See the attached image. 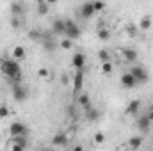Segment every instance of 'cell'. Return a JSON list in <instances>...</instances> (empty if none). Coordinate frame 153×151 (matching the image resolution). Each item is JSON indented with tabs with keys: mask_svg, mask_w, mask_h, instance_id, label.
Segmentation results:
<instances>
[{
	"mask_svg": "<svg viewBox=\"0 0 153 151\" xmlns=\"http://www.w3.org/2000/svg\"><path fill=\"white\" fill-rule=\"evenodd\" d=\"M0 71L13 82H22V68H20V61L16 59H2Z\"/></svg>",
	"mask_w": 153,
	"mask_h": 151,
	"instance_id": "cell-1",
	"label": "cell"
},
{
	"mask_svg": "<svg viewBox=\"0 0 153 151\" xmlns=\"http://www.w3.org/2000/svg\"><path fill=\"white\" fill-rule=\"evenodd\" d=\"M13 98H14V101H25L29 98V89L22 82H14L13 84Z\"/></svg>",
	"mask_w": 153,
	"mask_h": 151,
	"instance_id": "cell-2",
	"label": "cell"
},
{
	"mask_svg": "<svg viewBox=\"0 0 153 151\" xmlns=\"http://www.w3.org/2000/svg\"><path fill=\"white\" fill-rule=\"evenodd\" d=\"M130 73L134 75L137 85H139V84H146V82L150 80V73H148L143 66H132V68H130Z\"/></svg>",
	"mask_w": 153,
	"mask_h": 151,
	"instance_id": "cell-3",
	"label": "cell"
},
{
	"mask_svg": "<svg viewBox=\"0 0 153 151\" xmlns=\"http://www.w3.org/2000/svg\"><path fill=\"white\" fill-rule=\"evenodd\" d=\"M9 135L11 137H22V135H29V128L25 126V123L22 121H14L9 126Z\"/></svg>",
	"mask_w": 153,
	"mask_h": 151,
	"instance_id": "cell-4",
	"label": "cell"
},
{
	"mask_svg": "<svg viewBox=\"0 0 153 151\" xmlns=\"http://www.w3.org/2000/svg\"><path fill=\"white\" fill-rule=\"evenodd\" d=\"M82 36V30H80V27L76 25L73 20H66V34H64V38H70L71 41H75Z\"/></svg>",
	"mask_w": 153,
	"mask_h": 151,
	"instance_id": "cell-5",
	"label": "cell"
},
{
	"mask_svg": "<svg viewBox=\"0 0 153 151\" xmlns=\"http://www.w3.org/2000/svg\"><path fill=\"white\" fill-rule=\"evenodd\" d=\"M52 32H53L55 36L64 38V34H66V20H62V18H55V20L52 21Z\"/></svg>",
	"mask_w": 153,
	"mask_h": 151,
	"instance_id": "cell-6",
	"label": "cell"
},
{
	"mask_svg": "<svg viewBox=\"0 0 153 151\" xmlns=\"http://www.w3.org/2000/svg\"><path fill=\"white\" fill-rule=\"evenodd\" d=\"M82 87H84V70H76L75 76H73V93H75V96L82 93Z\"/></svg>",
	"mask_w": 153,
	"mask_h": 151,
	"instance_id": "cell-7",
	"label": "cell"
},
{
	"mask_svg": "<svg viewBox=\"0 0 153 151\" xmlns=\"http://www.w3.org/2000/svg\"><path fill=\"white\" fill-rule=\"evenodd\" d=\"M135 126H137V130L141 132V133H148L150 132V126H152V121L148 119V115L144 114V115H141V117H137V123H135Z\"/></svg>",
	"mask_w": 153,
	"mask_h": 151,
	"instance_id": "cell-8",
	"label": "cell"
},
{
	"mask_svg": "<svg viewBox=\"0 0 153 151\" xmlns=\"http://www.w3.org/2000/svg\"><path fill=\"white\" fill-rule=\"evenodd\" d=\"M94 14H96V13H94V7H93V2H85V4L80 5V16H82V18L89 20V18L94 16Z\"/></svg>",
	"mask_w": 153,
	"mask_h": 151,
	"instance_id": "cell-9",
	"label": "cell"
},
{
	"mask_svg": "<svg viewBox=\"0 0 153 151\" xmlns=\"http://www.w3.org/2000/svg\"><path fill=\"white\" fill-rule=\"evenodd\" d=\"M52 144H53L55 148H66V146H68V135L62 133V132L55 133L53 139H52Z\"/></svg>",
	"mask_w": 153,
	"mask_h": 151,
	"instance_id": "cell-10",
	"label": "cell"
},
{
	"mask_svg": "<svg viewBox=\"0 0 153 151\" xmlns=\"http://www.w3.org/2000/svg\"><path fill=\"white\" fill-rule=\"evenodd\" d=\"M121 85L125 87V89H134L135 85H137V82H135V78L134 75L128 71V73H125V75L121 76Z\"/></svg>",
	"mask_w": 153,
	"mask_h": 151,
	"instance_id": "cell-11",
	"label": "cell"
},
{
	"mask_svg": "<svg viewBox=\"0 0 153 151\" xmlns=\"http://www.w3.org/2000/svg\"><path fill=\"white\" fill-rule=\"evenodd\" d=\"M121 53H123L125 61H126V62H130V64H134V62L137 61V52H135L134 48H123V50H121Z\"/></svg>",
	"mask_w": 153,
	"mask_h": 151,
	"instance_id": "cell-12",
	"label": "cell"
},
{
	"mask_svg": "<svg viewBox=\"0 0 153 151\" xmlns=\"http://www.w3.org/2000/svg\"><path fill=\"white\" fill-rule=\"evenodd\" d=\"M71 64H73L75 70H84V66H85V57H84V53H75L73 59H71Z\"/></svg>",
	"mask_w": 153,
	"mask_h": 151,
	"instance_id": "cell-13",
	"label": "cell"
},
{
	"mask_svg": "<svg viewBox=\"0 0 153 151\" xmlns=\"http://www.w3.org/2000/svg\"><path fill=\"white\" fill-rule=\"evenodd\" d=\"M85 117H87L91 123H94V121H98V117H100V110L94 109L93 105H89V107L85 109Z\"/></svg>",
	"mask_w": 153,
	"mask_h": 151,
	"instance_id": "cell-14",
	"label": "cell"
},
{
	"mask_svg": "<svg viewBox=\"0 0 153 151\" xmlns=\"http://www.w3.org/2000/svg\"><path fill=\"white\" fill-rule=\"evenodd\" d=\"M139 109H141V101H139V100H132V101L126 105V114H128V115H135V114L139 112Z\"/></svg>",
	"mask_w": 153,
	"mask_h": 151,
	"instance_id": "cell-15",
	"label": "cell"
},
{
	"mask_svg": "<svg viewBox=\"0 0 153 151\" xmlns=\"http://www.w3.org/2000/svg\"><path fill=\"white\" fill-rule=\"evenodd\" d=\"M13 59L23 61V59H25V48H23V46H14V48H13Z\"/></svg>",
	"mask_w": 153,
	"mask_h": 151,
	"instance_id": "cell-16",
	"label": "cell"
},
{
	"mask_svg": "<svg viewBox=\"0 0 153 151\" xmlns=\"http://www.w3.org/2000/svg\"><path fill=\"white\" fill-rule=\"evenodd\" d=\"M11 13H13V16H22L23 14V5L20 2H13L11 4Z\"/></svg>",
	"mask_w": 153,
	"mask_h": 151,
	"instance_id": "cell-17",
	"label": "cell"
},
{
	"mask_svg": "<svg viewBox=\"0 0 153 151\" xmlns=\"http://www.w3.org/2000/svg\"><path fill=\"white\" fill-rule=\"evenodd\" d=\"M43 44H45V48H46L48 52H53V50H55L53 38H48V36H45V34H43Z\"/></svg>",
	"mask_w": 153,
	"mask_h": 151,
	"instance_id": "cell-18",
	"label": "cell"
},
{
	"mask_svg": "<svg viewBox=\"0 0 153 151\" xmlns=\"http://www.w3.org/2000/svg\"><path fill=\"white\" fill-rule=\"evenodd\" d=\"M150 27H152V18H150V16H143V18H141V21H139V29L148 30Z\"/></svg>",
	"mask_w": 153,
	"mask_h": 151,
	"instance_id": "cell-19",
	"label": "cell"
},
{
	"mask_svg": "<svg viewBox=\"0 0 153 151\" xmlns=\"http://www.w3.org/2000/svg\"><path fill=\"white\" fill-rule=\"evenodd\" d=\"M76 101H78V105L84 107V109H87V107L91 105V100H89L87 94H78V100H76Z\"/></svg>",
	"mask_w": 153,
	"mask_h": 151,
	"instance_id": "cell-20",
	"label": "cell"
},
{
	"mask_svg": "<svg viewBox=\"0 0 153 151\" xmlns=\"http://www.w3.org/2000/svg\"><path fill=\"white\" fill-rule=\"evenodd\" d=\"M141 144H143V137H132L130 142H128V146H130L132 150H139Z\"/></svg>",
	"mask_w": 153,
	"mask_h": 151,
	"instance_id": "cell-21",
	"label": "cell"
},
{
	"mask_svg": "<svg viewBox=\"0 0 153 151\" xmlns=\"http://www.w3.org/2000/svg\"><path fill=\"white\" fill-rule=\"evenodd\" d=\"M98 39L109 41V39H111V30H109V29H100V30H98Z\"/></svg>",
	"mask_w": 153,
	"mask_h": 151,
	"instance_id": "cell-22",
	"label": "cell"
},
{
	"mask_svg": "<svg viewBox=\"0 0 153 151\" xmlns=\"http://www.w3.org/2000/svg\"><path fill=\"white\" fill-rule=\"evenodd\" d=\"M93 7H94V13H102L105 9V2L103 0H93Z\"/></svg>",
	"mask_w": 153,
	"mask_h": 151,
	"instance_id": "cell-23",
	"label": "cell"
},
{
	"mask_svg": "<svg viewBox=\"0 0 153 151\" xmlns=\"http://www.w3.org/2000/svg\"><path fill=\"white\" fill-rule=\"evenodd\" d=\"M112 62L111 61H107V62H102V73L103 75H109V73H112Z\"/></svg>",
	"mask_w": 153,
	"mask_h": 151,
	"instance_id": "cell-24",
	"label": "cell"
},
{
	"mask_svg": "<svg viewBox=\"0 0 153 151\" xmlns=\"http://www.w3.org/2000/svg\"><path fill=\"white\" fill-rule=\"evenodd\" d=\"M98 59H100L102 62H107V61H111V53H109L107 50H100V52H98Z\"/></svg>",
	"mask_w": 153,
	"mask_h": 151,
	"instance_id": "cell-25",
	"label": "cell"
},
{
	"mask_svg": "<svg viewBox=\"0 0 153 151\" xmlns=\"http://www.w3.org/2000/svg\"><path fill=\"white\" fill-rule=\"evenodd\" d=\"M48 7H50V5H48L46 2H41V4H38V13L41 14V16L46 14V13H48Z\"/></svg>",
	"mask_w": 153,
	"mask_h": 151,
	"instance_id": "cell-26",
	"label": "cell"
},
{
	"mask_svg": "<svg viewBox=\"0 0 153 151\" xmlns=\"http://www.w3.org/2000/svg\"><path fill=\"white\" fill-rule=\"evenodd\" d=\"M94 142L96 144H103L105 142V133L103 132H96L94 133Z\"/></svg>",
	"mask_w": 153,
	"mask_h": 151,
	"instance_id": "cell-27",
	"label": "cell"
},
{
	"mask_svg": "<svg viewBox=\"0 0 153 151\" xmlns=\"http://www.w3.org/2000/svg\"><path fill=\"white\" fill-rule=\"evenodd\" d=\"M29 38L32 39V41H41V39H43V34H41L39 30H30V32H29Z\"/></svg>",
	"mask_w": 153,
	"mask_h": 151,
	"instance_id": "cell-28",
	"label": "cell"
},
{
	"mask_svg": "<svg viewBox=\"0 0 153 151\" xmlns=\"http://www.w3.org/2000/svg\"><path fill=\"white\" fill-rule=\"evenodd\" d=\"M11 27H13V29H20V27H22V20H20V16H13V20H11Z\"/></svg>",
	"mask_w": 153,
	"mask_h": 151,
	"instance_id": "cell-29",
	"label": "cell"
},
{
	"mask_svg": "<svg viewBox=\"0 0 153 151\" xmlns=\"http://www.w3.org/2000/svg\"><path fill=\"white\" fill-rule=\"evenodd\" d=\"M61 46H62L64 50L71 48V39H70V38H62V41H61Z\"/></svg>",
	"mask_w": 153,
	"mask_h": 151,
	"instance_id": "cell-30",
	"label": "cell"
},
{
	"mask_svg": "<svg viewBox=\"0 0 153 151\" xmlns=\"http://www.w3.org/2000/svg\"><path fill=\"white\" fill-rule=\"evenodd\" d=\"M9 115V109L5 107V105H2L0 107V119H4V117H7Z\"/></svg>",
	"mask_w": 153,
	"mask_h": 151,
	"instance_id": "cell-31",
	"label": "cell"
},
{
	"mask_svg": "<svg viewBox=\"0 0 153 151\" xmlns=\"http://www.w3.org/2000/svg\"><path fill=\"white\" fill-rule=\"evenodd\" d=\"M61 84H62V85H68V84H70V76L62 75V76H61Z\"/></svg>",
	"mask_w": 153,
	"mask_h": 151,
	"instance_id": "cell-32",
	"label": "cell"
},
{
	"mask_svg": "<svg viewBox=\"0 0 153 151\" xmlns=\"http://www.w3.org/2000/svg\"><path fill=\"white\" fill-rule=\"evenodd\" d=\"M39 76H41V78H46V76H48V71H46L45 68H41V70H39Z\"/></svg>",
	"mask_w": 153,
	"mask_h": 151,
	"instance_id": "cell-33",
	"label": "cell"
},
{
	"mask_svg": "<svg viewBox=\"0 0 153 151\" xmlns=\"http://www.w3.org/2000/svg\"><path fill=\"white\" fill-rule=\"evenodd\" d=\"M146 115H148V119H150V121L153 123V107L150 109V110H148V112H146Z\"/></svg>",
	"mask_w": 153,
	"mask_h": 151,
	"instance_id": "cell-34",
	"label": "cell"
},
{
	"mask_svg": "<svg viewBox=\"0 0 153 151\" xmlns=\"http://www.w3.org/2000/svg\"><path fill=\"white\" fill-rule=\"evenodd\" d=\"M45 2H46L48 5H53V4H57V0H45Z\"/></svg>",
	"mask_w": 153,
	"mask_h": 151,
	"instance_id": "cell-35",
	"label": "cell"
},
{
	"mask_svg": "<svg viewBox=\"0 0 153 151\" xmlns=\"http://www.w3.org/2000/svg\"><path fill=\"white\" fill-rule=\"evenodd\" d=\"M36 2H38V4H41V2H45V0H36Z\"/></svg>",
	"mask_w": 153,
	"mask_h": 151,
	"instance_id": "cell-36",
	"label": "cell"
},
{
	"mask_svg": "<svg viewBox=\"0 0 153 151\" xmlns=\"http://www.w3.org/2000/svg\"><path fill=\"white\" fill-rule=\"evenodd\" d=\"M152 146H153V139H152Z\"/></svg>",
	"mask_w": 153,
	"mask_h": 151,
	"instance_id": "cell-37",
	"label": "cell"
}]
</instances>
